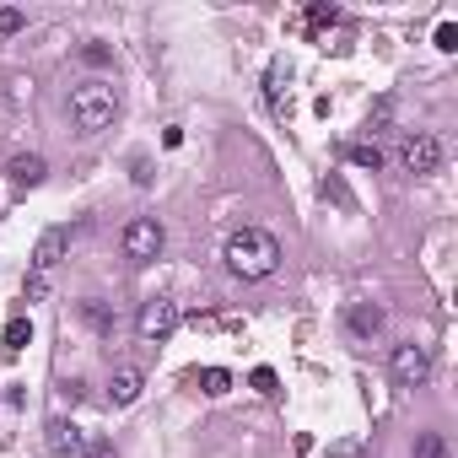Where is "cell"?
I'll list each match as a JSON object with an SVG mask.
<instances>
[{
    "instance_id": "1",
    "label": "cell",
    "mask_w": 458,
    "mask_h": 458,
    "mask_svg": "<svg viewBox=\"0 0 458 458\" xmlns=\"http://www.w3.org/2000/svg\"><path fill=\"white\" fill-rule=\"evenodd\" d=\"M227 270L237 276V281H265V276H276V265H281V243L265 232V227H243V232H232L227 237Z\"/></svg>"
},
{
    "instance_id": "2",
    "label": "cell",
    "mask_w": 458,
    "mask_h": 458,
    "mask_svg": "<svg viewBox=\"0 0 458 458\" xmlns=\"http://www.w3.org/2000/svg\"><path fill=\"white\" fill-rule=\"evenodd\" d=\"M119 108H124V97H119V87L103 82V76H92V82H82V87L71 92V119H76L82 136H97V129H108V124L119 119Z\"/></svg>"
},
{
    "instance_id": "3",
    "label": "cell",
    "mask_w": 458,
    "mask_h": 458,
    "mask_svg": "<svg viewBox=\"0 0 458 458\" xmlns=\"http://www.w3.org/2000/svg\"><path fill=\"white\" fill-rule=\"evenodd\" d=\"M178 302L173 297H151V302H141V313H136V335L146 340V345H162L173 330H178Z\"/></svg>"
},
{
    "instance_id": "4",
    "label": "cell",
    "mask_w": 458,
    "mask_h": 458,
    "mask_svg": "<svg viewBox=\"0 0 458 458\" xmlns=\"http://www.w3.org/2000/svg\"><path fill=\"white\" fill-rule=\"evenodd\" d=\"M400 167L415 173V178L437 173V167H442V141L431 136V129H410V136L400 141Z\"/></svg>"
},
{
    "instance_id": "5",
    "label": "cell",
    "mask_w": 458,
    "mask_h": 458,
    "mask_svg": "<svg viewBox=\"0 0 458 458\" xmlns=\"http://www.w3.org/2000/svg\"><path fill=\"white\" fill-rule=\"evenodd\" d=\"M124 259H136V265H151V259L162 253V221L157 216H136L124 227Z\"/></svg>"
},
{
    "instance_id": "6",
    "label": "cell",
    "mask_w": 458,
    "mask_h": 458,
    "mask_svg": "<svg viewBox=\"0 0 458 458\" xmlns=\"http://www.w3.org/2000/svg\"><path fill=\"white\" fill-rule=\"evenodd\" d=\"M388 372H394L400 388H421L431 377V351L415 345V340H405V345H394V356H388Z\"/></svg>"
},
{
    "instance_id": "7",
    "label": "cell",
    "mask_w": 458,
    "mask_h": 458,
    "mask_svg": "<svg viewBox=\"0 0 458 458\" xmlns=\"http://www.w3.org/2000/svg\"><path fill=\"white\" fill-rule=\"evenodd\" d=\"M265 103H270V113L281 124L291 119V65L286 59H270V71H265Z\"/></svg>"
},
{
    "instance_id": "8",
    "label": "cell",
    "mask_w": 458,
    "mask_h": 458,
    "mask_svg": "<svg viewBox=\"0 0 458 458\" xmlns=\"http://www.w3.org/2000/svg\"><path fill=\"white\" fill-rule=\"evenodd\" d=\"M71 253V232L65 227H49L43 237H38V248H33V276H54V265Z\"/></svg>"
},
{
    "instance_id": "9",
    "label": "cell",
    "mask_w": 458,
    "mask_h": 458,
    "mask_svg": "<svg viewBox=\"0 0 458 458\" xmlns=\"http://www.w3.org/2000/svg\"><path fill=\"white\" fill-rule=\"evenodd\" d=\"M383 323H388V313H383L377 302H351V307H345V330H351L356 340H377Z\"/></svg>"
},
{
    "instance_id": "10",
    "label": "cell",
    "mask_w": 458,
    "mask_h": 458,
    "mask_svg": "<svg viewBox=\"0 0 458 458\" xmlns=\"http://www.w3.org/2000/svg\"><path fill=\"white\" fill-rule=\"evenodd\" d=\"M141 388H146V377H141L136 367H119V372L108 377V405H136Z\"/></svg>"
},
{
    "instance_id": "11",
    "label": "cell",
    "mask_w": 458,
    "mask_h": 458,
    "mask_svg": "<svg viewBox=\"0 0 458 458\" xmlns=\"http://www.w3.org/2000/svg\"><path fill=\"white\" fill-rule=\"evenodd\" d=\"M49 447H54L59 458H82L87 437H82V426H71V421H49Z\"/></svg>"
},
{
    "instance_id": "12",
    "label": "cell",
    "mask_w": 458,
    "mask_h": 458,
    "mask_svg": "<svg viewBox=\"0 0 458 458\" xmlns=\"http://www.w3.org/2000/svg\"><path fill=\"white\" fill-rule=\"evenodd\" d=\"M27 345H33V323H27V318L17 313V318L6 323V335H0V351H6V361H17V356H22Z\"/></svg>"
},
{
    "instance_id": "13",
    "label": "cell",
    "mask_w": 458,
    "mask_h": 458,
    "mask_svg": "<svg viewBox=\"0 0 458 458\" xmlns=\"http://www.w3.org/2000/svg\"><path fill=\"white\" fill-rule=\"evenodd\" d=\"M43 178H49L43 157H17V162H12V183H17V189H38Z\"/></svg>"
},
{
    "instance_id": "14",
    "label": "cell",
    "mask_w": 458,
    "mask_h": 458,
    "mask_svg": "<svg viewBox=\"0 0 458 458\" xmlns=\"http://www.w3.org/2000/svg\"><path fill=\"white\" fill-rule=\"evenodd\" d=\"M345 157H351V167H361V173H377V167H383V151H377L372 141H356V146H345Z\"/></svg>"
},
{
    "instance_id": "15",
    "label": "cell",
    "mask_w": 458,
    "mask_h": 458,
    "mask_svg": "<svg viewBox=\"0 0 458 458\" xmlns=\"http://www.w3.org/2000/svg\"><path fill=\"white\" fill-rule=\"evenodd\" d=\"M388 124H394V97H377V103L367 108V136H383Z\"/></svg>"
},
{
    "instance_id": "16",
    "label": "cell",
    "mask_w": 458,
    "mask_h": 458,
    "mask_svg": "<svg viewBox=\"0 0 458 458\" xmlns=\"http://www.w3.org/2000/svg\"><path fill=\"white\" fill-rule=\"evenodd\" d=\"M335 22H340V6H323V0H318V6H307V17H302L307 33H323V27H335Z\"/></svg>"
},
{
    "instance_id": "17",
    "label": "cell",
    "mask_w": 458,
    "mask_h": 458,
    "mask_svg": "<svg viewBox=\"0 0 458 458\" xmlns=\"http://www.w3.org/2000/svg\"><path fill=\"white\" fill-rule=\"evenodd\" d=\"M194 383H200L206 394H227V388H232V372H227V367H206V372H194Z\"/></svg>"
},
{
    "instance_id": "18",
    "label": "cell",
    "mask_w": 458,
    "mask_h": 458,
    "mask_svg": "<svg viewBox=\"0 0 458 458\" xmlns=\"http://www.w3.org/2000/svg\"><path fill=\"white\" fill-rule=\"evenodd\" d=\"M415 458H447V437L442 431H421L415 437Z\"/></svg>"
},
{
    "instance_id": "19",
    "label": "cell",
    "mask_w": 458,
    "mask_h": 458,
    "mask_svg": "<svg viewBox=\"0 0 458 458\" xmlns=\"http://www.w3.org/2000/svg\"><path fill=\"white\" fill-rule=\"evenodd\" d=\"M248 383H253V388H259V394H270V400H276V394H281V377H276V372H270V367H253V377H248Z\"/></svg>"
},
{
    "instance_id": "20",
    "label": "cell",
    "mask_w": 458,
    "mask_h": 458,
    "mask_svg": "<svg viewBox=\"0 0 458 458\" xmlns=\"http://www.w3.org/2000/svg\"><path fill=\"white\" fill-rule=\"evenodd\" d=\"M82 313H87V323H92V330H103V335L113 330V318H108V307H103V302H82Z\"/></svg>"
},
{
    "instance_id": "21",
    "label": "cell",
    "mask_w": 458,
    "mask_h": 458,
    "mask_svg": "<svg viewBox=\"0 0 458 458\" xmlns=\"http://www.w3.org/2000/svg\"><path fill=\"white\" fill-rule=\"evenodd\" d=\"M22 297H27V302H43V297H49V276H33V270H27V281H22Z\"/></svg>"
},
{
    "instance_id": "22",
    "label": "cell",
    "mask_w": 458,
    "mask_h": 458,
    "mask_svg": "<svg viewBox=\"0 0 458 458\" xmlns=\"http://www.w3.org/2000/svg\"><path fill=\"white\" fill-rule=\"evenodd\" d=\"M22 27H27V17H22L17 6H0V33L12 38V33H22Z\"/></svg>"
},
{
    "instance_id": "23",
    "label": "cell",
    "mask_w": 458,
    "mask_h": 458,
    "mask_svg": "<svg viewBox=\"0 0 458 458\" xmlns=\"http://www.w3.org/2000/svg\"><path fill=\"white\" fill-rule=\"evenodd\" d=\"M318 194H323V200H340V206H351V189H345L340 178H323V183H318Z\"/></svg>"
},
{
    "instance_id": "24",
    "label": "cell",
    "mask_w": 458,
    "mask_h": 458,
    "mask_svg": "<svg viewBox=\"0 0 458 458\" xmlns=\"http://www.w3.org/2000/svg\"><path fill=\"white\" fill-rule=\"evenodd\" d=\"M437 49H442V54H453V49H458V27H453V22H442V27H437Z\"/></svg>"
},
{
    "instance_id": "25",
    "label": "cell",
    "mask_w": 458,
    "mask_h": 458,
    "mask_svg": "<svg viewBox=\"0 0 458 458\" xmlns=\"http://www.w3.org/2000/svg\"><path fill=\"white\" fill-rule=\"evenodd\" d=\"M82 458H119V453H113V442H103V437H92V442L82 447Z\"/></svg>"
},
{
    "instance_id": "26",
    "label": "cell",
    "mask_w": 458,
    "mask_h": 458,
    "mask_svg": "<svg viewBox=\"0 0 458 458\" xmlns=\"http://www.w3.org/2000/svg\"><path fill=\"white\" fill-rule=\"evenodd\" d=\"M162 146H167V151H173V146H183V129H178V124H167V129H162Z\"/></svg>"
}]
</instances>
